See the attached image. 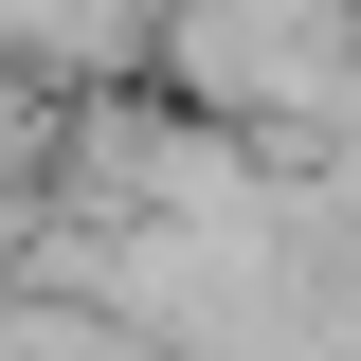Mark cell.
Wrapping results in <instances>:
<instances>
[{
    "mask_svg": "<svg viewBox=\"0 0 361 361\" xmlns=\"http://www.w3.org/2000/svg\"><path fill=\"white\" fill-rule=\"evenodd\" d=\"M0 361H127V325L73 289H0Z\"/></svg>",
    "mask_w": 361,
    "mask_h": 361,
    "instance_id": "cell-1",
    "label": "cell"
}]
</instances>
